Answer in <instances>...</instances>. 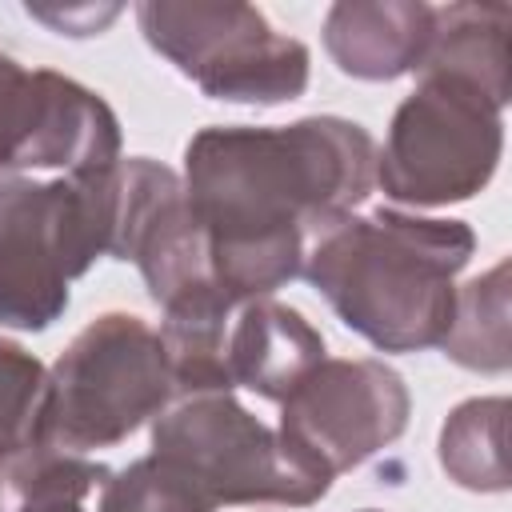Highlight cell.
Returning a JSON list of instances; mask_svg holds the SVG:
<instances>
[{"instance_id": "cell-8", "label": "cell", "mask_w": 512, "mask_h": 512, "mask_svg": "<svg viewBox=\"0 0 512 512\" xmlns=\"http://www.w3.org/2000/svg\"><path fill=\"white\" fill-rule=\"evenodd\" d=\"M112 256L140 268L148 296L160 304L164 320L224 316L240 308L212 276L208 240L188 208L184 180L160 160L120 156Z\"/></svg>"}, {"instance_id": "cell-9", "label": "cell", "mask_w": 512, "mask_h": 512, "mask_svg": "<svg viewBox=\"0 0 512 512\" xmlns=\"http://www.w3.org/2000/svg\"><path fill=\"white\" fill-rule=\"evenodd\" d=\"M408 388L384 360L324 356L280 400V440L316 472H340L372 460L408 428Z\"/></svg>"}, {"instance_id": "cell-2", "label": "cell", "mask_w": 512, "mask_h": 512, "mask_svg": "<svg viewBox=\"0 0 512 512\" xmlns=\"http://www.w3.org/2000/svg\"><path fill=\"white\" fill-rule=\"evenodd\" d=\"M476 252L464 220L372 208L344 216L304 252L308 284L380 352H420L448 336L456 276Z\"/></svg>"}, {"instance_id": "cell-17", "label": "cell", "mask_w": 512, "mask_h": 512, "mask_svg": "<svg viewBox=\"0 0 512 512\" xmlns=\"http://www.w3.org/2000/svg\"><path fill=\"white\" fill-rule=\"evenodd\" d=\"M44 376V364L28 348L0 336V452H12L32 440Z\"/></svg>"}, {"instance_id": "cell-6", "label": "cell", "mask_w": 512, "mask_h": 512, "mask_svg": "<svg viewBox=\"0 0 512 512\" xmlns=\"http://www.w3.org/2000/svg\"><path fill=\"white\" fill-rule=\"evenodd\" d=\"M152 456L200 500L220 504H316L332 480L304 464L276 428L256 420L232 392L172 400L152 420Z\"/></svg>"}, {"instance_id": "cell-1", "label": "cell", "mask_w": 512, "mask_h": 512, "mask_svg": "<svg viewBox=\"0 0 512 512\" xmlns=\"http://www.w3.org/2000/svg\"><path fill=\"white\" fill-rule=\"evenodd\" d=\"M184 196L232 304L272 296L308 244L376 188V140L356 120L304 116L280 128L212 124L184 148Z\"/></svg>"}, {"instance_id": "cell-7", "label": "cell", "mask_w": 512, "mask_h": 512, "mask_svg": "<svg viewBox=\"0 0 512 512\" xmlns=\"http://www.w3.org/2000/svg\"><path fill=\"white\" fill-rule=\"evenodd\" d=\"M144 40L204 96L232 104H284L308 88V48L276 32L252 4H136Z\"/></svg>"}, {"instance_id": "cell-13", "label": "cell", "mask_w": 512, "mask_h": 512, "mask_svg": "<svg viewBox=\"0 0 512 512\" xmlns=\"http://www.w3.org/2000/svg\"><path fill=\"white\" fill-rule=\"evenodd\" d=\"M504 396H476L448 412L440 428V468L468 492H504L508 488V456H504Z\"/></svg>"}, {"instance_id": "cell-11", "label": "cell", "mask_w": 512, "mask_h": 512, "mask_svg": "<svg viewBox=\"0 0 512 512\" xmlns=\"http://www.w3.org/2000/svg\"><path fill=\"white\" fill-rule=\"evenodd\" d=\"M436 8L420 0H340L324 16V48L344 76L396 80L420 68Z\"/></svg>"}, {"instance_id": "cell-15", "label": "cell", "mask_w": 512, "mask_h": 512, "mask_svg": "<svg viewBox=\"0 0 512 512\" xmlns=\"http://www.w3.org/2000/svg\"><path fill=\"white\" fill-rule=\"evenodd\" d=\"M440 348L448 360L472 372L508 368V260L456 288V312Z\"/></svg>"}, {"instance_id": "cell-14", "label": "cell", "mask_w": 512, "mask_h": 512, "mask_svg": "<svg viewBox=\"0 0 512 512\" xmlns=\"http://www.w3.org/2000/svg\"><path fill=\"white\" fill-rule=\"evenodd\" d=\"M112 472L88 456L60 452L40 444L36 436L12 452H0V512H20L48 500H76L84 504L88 492L104 488Z\"/></svg>"}, {"instance_id": "cell-3", "label": "cell", "mask_w": 512, "mask_h": 512, "mask_svg": "<svg viewBox=\"0 0 512 512\" xmlns=\"http://www.w3.org/2000/svg\"><path fill=\"white\" fill-rule=\"evenodd\" d=\"M116 164L56 180L0 172V328L44 332L72 280L112 256Z\"/></svg>"}, {"instance_id": "cell-20", "label": "cell", "mask_w": 512, "mask_h": 512, "mask_svg": "<svg viewBox=\"0 0 512 512\" xmlns=\"http://www.w3.org/2000/svg\"><path fill=\"white\" fill-rule=\"evenodd\" d=\"M364 512H376V508H364Z\"/></svg>"}, {"instance_id": "cell-19", "label": "cell", "mask_w": 512, "mask_h": 512, "mask_svg": "<svg viewBox=\"0 0 512 512\" xmlns=\"http://www.w3.org/2000/svg\"><path fill=\"white\" fill-rule=\"evenodd\" d=\"M20 512H84V504H76V500H48V504H32V508H20Z\"/></svg>"}, {"instance_id": "cell-4", "label": "cell", "mask_w": 512, "mask_h": 512, "mask_svg": "<svg viewBox=\"0 0 512 512\" xmlns=\"http://www.w3.org/2000/svg\"><path fill=\"white\" fill-rule=\"evenodd\" d=\"M416 76L392 112L384 148H376V184L412 208L472 200L500 168L512 88L440 60H424Z\"/></svg>"}, {"instance_id": "cell-16", "label": "cell", "mask_w": 512, "mask_h": 512, "mask_svg": "<svg viewBox=\"0 0 512 512\" xmlns=\"http://www.w3.org/2000/svg\"><path fill=\"white\" fill-rule=\"evenodd\" d=\"M96 512H216V508L200 500L164 460L148 452L104 480Z\"/></svg>"}, {"instance_id": "cell-5", "label": "cell", "mask_w": 512, "mask_h": 512, "mask_svg": "<svg viewBox=\"0 0 512 512\" xmlns=\"http://www.w3.org/2000/svg\"><path fill=\"white\" fill-rule=\"evenodd\" d=\"M176 400L172 364L144 316L104 312L84 324L44 376L36 440L88 456L128 440Z\"/></svg>"}, {"instance_id": "cell-12", "label": "cell", "mask_w": 512, "mask_h": 512, "mask_svg": "<svg viewBox=\"0 0 512 512\" xmlns=\"http://www.w3.org/2000/svg\"><path fill=\"white\" fill-rule=\"evenodd\" d=\"M324 360V336L272 296L244 300L224 332V372L232 392L248 388L264 400H284L292 384Z\"/></svg>"}, {"instance_id": "cell-18", "label": "cell", "mask_w": 512, "mask_h": 512, "mask_svg": "<svg viewBox=\"0 0 512 512\" xmlns=\"http://www.w3.org/2000/svg\"><path fill=\"white\" fill-rule=\"evenodd\" d=\"M28 12L40 16V20H48L52 28H64V32L72 36V24H76V20H84V16H88V20H112L120 8H104V12H96V8H64V12H52V8H28Z\"/></svg>"}, {"instance_id": "cell-10", "label": "cell", "mask_w": 512, "mask_h": 512, "mask_svg": "<svg viewBox=\"0 0 512 512\" xmlns=\"http://www.w3.org/2000/svg\"><path fill=\"white\" fill-rule=\"evenodd\" d=\"M120 160V120L92 88L0 52V172H96Z\"/></svg>"}]
</instances>
